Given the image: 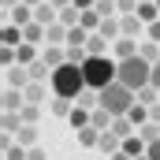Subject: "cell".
<instances>
[{"mask_svg":"<svg viewBox=\"0 0 160 160\" xmlns=\"http://www.w3.org/2000/svg\"><path fill=\"white\" fill-rule=\"evenodd\" d=\"M130 11H138V0H119V15H130Z\"/></svg>","mask_w":160,"mask_h":160,"instance_id":"obj_32","label":"cell"},{"mask_svg":"<svg viewBox=\"0 0 160 160\" xmlns=\"http://www.w3.org/2000/svg\"><path fill=\"white\" fill-rule=\"evenodd\" d=\"M138 52H142V56H145L149 63H157V60H160V41H145V45H142Z\"/></svg>","mask_w":160,"mask_h":160,"instance_id":"obj_28","label":"cell"},{"mask_svg":"<svg viewBox=\"0 0 160 160\" xmlns=\"http://www.w3.org/2000/svg\"><path fill=\"white\" fill-rule=\"evenodd\" d=\"M82 75H86V86L89 89H104L119 78V60H108L104 52L101 56H86L82 60Z\"/></svg>","mask_w":160,"mask_h":160,"instance_id":"obj_2","label":"cell"},{"mask_svg":"<svg viewBox=\"0 0 160 160\" xmlns=\"http://www.w3.org/2000/svg\"><path fill=\"white\" fill-rule=\"evenodd\" d=\"M145 34H149V41H160V19H157V22H149V26H145Z\"/></svg>","mask_w":160,"mask_h":160,"instance_id":"obj_33","label":"cell"},{"mask_svg":"<svg viewBox=\"0 0 160 160\" xmlns=\"http://www.w3.org/2000/svg\"><path fill=\"white\" fill-rule=\"evenodd\" d=\"M15 138H19L26 149H34V145H38V127H34V123H22V130H19Z\"/></svg>","mask_w":160,"mask_h":160,"instance_id":"obj_21","label":"cell"},{"mask_svg":"<svg viewBox=\"0 0 160 160\" xmlns=\"http://www.w3.org/2000/svg\"><path fill=\"white\" fill-rule=\"evenodd\" d=\"M145 153H149V160H160V138H157V142H149Z\"/></svg>","mask_w":160,"mask_h":160,"instance_id":"obj_34","label":"cell"},{"mask_svg":"<svg viewBox=\"0 0 160 160\" xmlns=\"http://www.w3.org/2000/svg\"><path fill=\"white\" fill-rule=\"evenodd\" d=\"M134 160H149V153H142V157H134Z\"/></svg>","mask_w":160,"mask_h":160,"instance_id":"obj_39","label":"cell"},{"mask_svg":"<svg viewBox=\"0 0 160 160\" xmlns=\"http://www.w3.org/2000/svg\"><path fill=\"white\" fill-rule=\"evenodd\" d=\"M93 8H97V11H101L104 19H112V15H119V0H97Z\"/></svg>","mask_w":160,"mask_h":160,"instance_id":"obj_26","label":"cell"},{"mask_svg":"<svg viewBox=\"0 0 160 160\" xmlns=\"http://www.w3.org/2000/svg\"><path fill=\"white\" fill-rule=\"evenodd\" d=\"M108 130H112V134H119V138H130V134H134V119H130V116H116Z\"/></svg>","mask_w":160,"mask_h":160,"instance_id":"obj_16","label":"cell"},{"mask_svg":"<svg viewBox=\"0 0 160 160\" xmlns=\"http://www.w3.org/2000/svg\"><path fill=\"white\" fill-rule=\"evenodd\" d=\"M89 116H93V108L86 112V104H82V108H71V116H67V119H71V127H75V130H82V127L89 123Z\"/></svg>","mask_w":160,"mask_h":160,"instance_id":"obj_23","label":"cell"},{"mask_svg":"<svg viewBox=\"0 0 160 160\" xmlns=\"http://www.w3.org/2000/svg\"><path fill=\"white\" fill-rule=\"evenodd\" d=\"M48 112H52V116H60V119H67V116H71V97H56V93H52Z\"/></svg>","mask_w":160,"mask_h":160,"instance_id":"obj_17","label":"cell"},{"mask_svg":"<svg viewBox=\"0 0 160 160\" xmlns=\"http://www.w3.org/2000/svg\"><path fill=\"white\" fill-rule=\"evenodd\" d=\"M157 127H160V123H157Z\"/></svg>","mask_w":160,"mask_h":160,"instance_id":"obj_41","label":"cell"},{"mask_svg":"<svg viewBox=\"0 0 160 160\" xmlns=\"http://www.w3.org/2000/svg\"><path fill=\"white\" fill-rule=\"evenodd\" d=\"M15 52H19V63H26V67H30L34 60H41V56H38V45H34V41H22Z\"/></svg>","mask_w":160,"mask_h":160,"instance_id":"obj_19","label":"cell"},{"mask_svg":"<svg viewBox=\"0 0 160 160\" xmlns=\"http://www.w3.org/2000/svg\"><path fill=\"white\" fill-rule=\"evenodd\" d=\"M138 134H142L145 142H157V138H160V127H153V123H142V127H138Z\"/></svg>","mask_w":160,"mask_h":160,"instance_id":"obj_30","label":"cell"},{"mask_svg":"<svg viewBox=\"0 0 160 160\" xmlns=\"http://www.w3.org/2000/svg\"><path fill=\"white\" fill-rule=\"evenodd\" d=\"M89 34H93V30H86V26H67V45H86V41H89Z\"/></svg>","mask_w":160,"mask_h":160,"instance_id":"obj_20","label":"cell"},{"mask_svg":"<svg viewBox=\"0 0 160 160\" xmlns=\"http://www.w3.org/2000/svg\"><path fill=\"white\" fill-rule=\"evenodd\" d=\"M157 8H160V0H157Z\"/></svg>","mask_w":160,"mask_h":160,"instance_id":"obj_40","label":"cell"},{"mask_svg":"<svg viewBox=\"0 0 160 160\" xmlns=\"http://www.w3.org/2000/svg\"><path fill=\"white\" fill-rule=\"evenodd\" d=\"M157 86H153V82H149V86H145V89H138V104H149V108H153V101H157Z\"/></svg>","mask_w":160,"mask_h":160,"instance_id":"obj_29","label":"cell"},{"mask_svg":"<svg viewBox=\"0 0 160 160\" xmlns=\"http://www.w3.org/2000/svg\"><path fill=\"white\" fill-rule=\"evenodd\" d=\"M30 160H48V157H45V149H38V145H34V149H30Z\"/></svg>","mask_w":160,"mask_h":160,"instance_id":"obj_35","label":"cell"},{"mask_svg":"<svg viewBox=\"0 0 160 160\" xmlns=\"http://www.w3.org/2000/svg\"><path fill=\"white\" fill-rule=\"evenodd\" d=\"M112 48H116V60H127V56H138V41H134V38H127V34L112 41Z\"/></svg>","mask_w":160,"mask_h":160,"instance_id":"obj_9","label":"cell"},{"mask_svg":"<svg viewBox=\"0 0 160 160\" xmlns=\"http://www.w3.org/2000/svg\"><path fill=\"white\" fill-rule=\"evenodd\" d=\"M41 60H45L48 67H60V63L67 60V45H48V48H41Z\"/></svg>","mask_w":160,"mask_h":160,"instance_id":"obj_10","label":"cell"},{"mask_svg":"<svg viewBox=\"0 0 160 160\" xmlns=\"http://www.w3.org/2000/svg\"><path fill=\"white\" fill-rule=\"evenodd\" d=\"M22 34H26V41L41 45V41H45V26H41L38 19H34V22H26V26H22Z\"/></svg>","mask_w":160,"mask_h":160,"instance_id":"obj_22","label":"cell"},{"mask_svg":"<svg viewBox=\"0 0 160 160\" xmlns=\"http://www.w3.org/2000/svg\"><path fill=\"white\" fill-rule=\"evenodd\" d=\"M78 22L86 26V30H101V22H104V15H101L97 8H86V11H82V19H78Z\"/></svg>","mask_w":160,"mask_h":160,"instance_id":"obj_18","label":"cell"},{"mask_svg":"<svg viewBox=\"0 0 160 160\" xmlns=\"http://www.w3.org/2000/svg\"><path fill=\"white\" fill-rule=\"evenodd\" d=\"M119 26H123V34H127V38H138V34L145 30V22L138 19V11H130V15H123V19H119Z\"/></svg>","mask_w":160,"mask_h":160,"instance_id":"obj_11","label":"cell"},{"mask_svg":"<svg viewBox=\"0 0 160 160\" xmlns=\"http://www.w3.org/2000/svg\"><path fill=\"white\" fill-rule=\"evenodd\" d=\"M48 86H52L56 97H71V101H78L82 93L89 89L86 86V75H82V63H75V60H63L60 67H52Z\"/></svg>","mask_w":160,"mask_h":160,"instance_id":"obj_1","label":"cell"},{"mask_svg":"<svg viewBox=\"0 0 160 160\" xmlns=\"http://www.w3.org/2000/svg\"><path fill=\"white\" fill-rule=\"evenodd\" d=\"M93 4H97V0H75V8H78V11H86V8H93Z\"/></svg>","mask_w":160,"mask_h":160,"instance_id":"obj_37","label":"cell"},{"mask_svg":"<svg viewBox=\"0 0 160 160\" xmlns=\"http://www.w3.org/2000/svg\"><path fill=\"white\" fill-rule=\"evenodd\" d=\"M19 116H22V123H34V119L41 116V112H38V104H30V101H26V104L19 108Z\"/></svg>","mask_w":160,"mask_h":160,"instance_id":"obj_31","label":"cell"},{"mask_svg":"<svg viewBox=\"0 0 160 160\" xmlns=\"http://www.w3.org/2000/svg\"><path fill=\"white\" fill-rule=\"evenodd\" d=\"M15 4H22V0H4V11H11Z\"/></svg>","mask_w":160,"mask_h":160,"instance_id":"obj_38","label":"cell"},{"mask_svg":"<svg viewBox=\"0 0 160 160\" xmlns=\"http://www.w3.org/2000/svg\"><path fill=\"white\" fill-rule=\"evenodd\" d=\"M153 86H157V89H160V60H157V63H153Z\"/></svg>","mask_w":160,"mask_h":160,"instance_id":"obj_36","label":"cell"},{"mask_svg":"<svg viewBox=\"0 0 160 160\" xmlns=\"http://www.w3.org/2000/svg\"><path fill=\"white\" fill-rule=\"evenodd\" d=\"M45 41H48V45H67V26L56 19L52 26H45Z\"/></svg>","mask_w":160,"mask_h":160,"instance_id":"obj_13","label":"cell"},{"mask_svg":"<svg viewBox=\"0 0 160 160\" xmlns=\"http://www.w3.org/2000/svg\"><path fill=\"white\" fill-rule=\"evenodd\" d=\"M97 104L101 108H108L112 116H127L134 104H138V93L130 89V86H123L119 78L112 82V86H104V89H97Z\"/></svg>","mask_w":160,"mask_h":160,"instance_id":"obj_3","label":"cell"},{"mask_svg":"<svg viewBox=\"0 0 160 160\" xmlns=\"http://www.w3.org/2000/svg\"><path fill=\"white\" fill-rule=\"evenodd\" d=\"M119 82L123 86H130L134 93L138 89H145L149 82H153V63L138 52V56H127V60H119Z\"/></svg>","mask_w":160,"mask_h":160,"instance_id":"obj_4","label":"cell"},{"mask_svg":"<svg viewBox=\"0 0 160 160\" xmlns=\"http://www.w3.org/2000/svg\"><path fill=\"white\" fill-rule=\"evenodd\" d=\"M4 15H8V22L26 26V22H34V4H26V0H22V4H15V8H11V11H4Z\"/></svg>","mask_w":160,"mask_h":160,"instance_id":"obj_8","label":"cell"},{"mask_svg":"<svg viewBox=\"0 0 160 160\" xmlns=\"http://www.w3.org/2000/svg\"><path fill=\"white\" fill-rule=\"evenodd\" d=\"M4 160H30V149H26L22 142H19V145H8V149H4Z\"/></svg>","mask_w":160,"mask_h":160,"instance_id":"obj_25","label":"cell"},{"mask_svg":"<svg viewBox=\"0 0 160 160\" xmlns=\"http://www.w3.org/2000/svg\"><path fill=\"white\" fill-rule=\"evenodd\" d=\"M26 101H30V104H41V101H45V86H41L38 78L26 86Z\"/></svg>","mask_w":160,"mask_h":160,"instance_id":"obj_24","label":"cell"},{"mask_svg":"<svg viewBox=\"0 0 160 160\" xmlns=\"http://www.w3.org/2000/svg\"><path fill=\"white\" fill-rule=\"evenodd\" d=\"M101 134H104V130H97L93 123H86V127L78 130V145H86V149H93V145L101 142Z\"/></svg>","mask_w":160,"mask_h":160,"instance_id":"obj_14","label":"cell"},{"mask_svg":"<svg viewBox=\"0 0 160 160\" xmlns=\"http://www.w3.org/2000/svg\"><path fill=\"white\" fill-rule=\"evenodd\" d=\"M86 52H89V56H101V52H108V38H104L101 30H93V34H89V41H86Z\"/></svg>","mask_w":160,"mask_h":160,"instance_id":"obj_15","label":"cell"},{"mask_svg":"<svg viewBox=\"0 0 160 160\" xmlns=\"http://www.w3.org/2000/svg\"><path fill=\"white\" fill-rule=\"evenodd\" d=\"M26 104V89L19 86H4V112H19Z\"/></svg>","mask_w":160,"mask_h":160,"instance_id":"obj_6","label":"cell"},{"mask_svg":"<svg viewBox=\"0 0 160 160\" xmlns=\"http://www.w3.org/2000/svg\"><path fill=\"white\" fill-rule=\"evenodd\" d=\"M34 19H38L41 26H52V22H56V19H60V8H56V4H52V0H41L38 8H34Z\"/></svg>","mask_w":160,"mask_h":160,"instance_id":"obj_7","label":"cell"},{"mask_svg":"<svg viewBox=\"0 0 160 160\" xmlns=\"http://www.w3.org/2000/svg\"><path fill=\"white\" fill-rule=\"evenodd\" d=\"M138 19L149 26V22H157L160 19V8H157V0H138Z\"/></svg>","mask_w":160,"mask_h":160,"instance_id":"obj_12","label":"cell"},{"mask_svg":"<svg viewBox=\"0 0 160 160\" xmlns=\"http://www.w3.org/2000/svg\"><path fill=\"white\" fill-rule=\"evenodd\" d=\"M4 82H8V86L26 89V86L34 82V75H30V67H26V63H11V67H4Z\"/></svg>","mask_w":160,"mask_h":160,"instance_id":"obj_5","label":"cell"},{"mask_svg":"<svg viewBox=\"0 0 160 160\" xmlns=\"http://www.w3.org/2000/svg\"><path fill=\"white\" fill-rule=\"evenodd\" d=\"M127 116H130V119H134V127H142V123L149 119V116H153V112H149V104H134V108H130V112H127Z\"/></svg>","mask_w":160,"mask_h":160,"instance_id":"obj_27","label":"cell"}]
</instances>
